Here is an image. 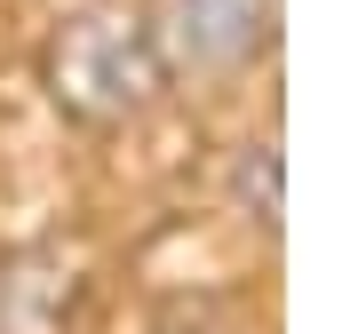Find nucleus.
Listing matches in <instances>:
<instances>
[{
  "mask_svg": "<svg viewBox=\"0 0 358 334\" xmlns=\"http://www.w3.org/2000/svg\"><path fill=\"white\" fill-rule=\"evenodd\" d=\"M152 40H159V64L231 72L271 40V0H167Z\"/></svg>",
  "mask_w": 358,
  "mask_h": 334,
  "instance_id": "nucleus-2",
  "label": "nucleus"
},
{
  "mask_svg": "<svg viewBox=\"0 0 358 334\" xmlns=\"http://www.w3.org/2000/svg\"><path fill=\"white\" fill-rule=\"evenodd\" d=\"M159 80H167V64H159L152 24H136V16H120V8L72 16V24L56 32V48H48V88H56V103H64L72 119H88V128H112V119L143 112Z\"/></svg>",
  "mask_w": 358,
  "mask_h": 334,
  "instance_id": "nucleus-1",
  "label": "nucleus"
},
{
  "mask_svg": "<svg viewBox=\"0 0 358 334\" xmlns=\"http://www.w3.org/2000/svg\"><path fill=\"white\" fill-rule=\"evenodd\" d=\"M64 310H72V279H56L48 255L0 279V334H64Z\"/></svg>",
  "mask_w": 358,
  "mask_h": 334,
  "instance_id": "nucleus-3",
  "label": "nucleus"
}]
</instances>
